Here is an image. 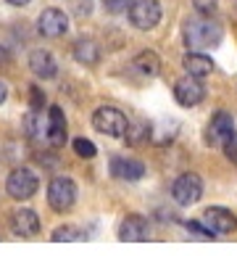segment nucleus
Returning a JSON list of instances; mask_svg holds the SVG:
<instances>
[{
  "mask_svg": "<svg viewBox=\"0 0 237 256\" xmlns=\"http://www.w3.org/2000/svg\"><path fill=\"white\" fill-rule=\"evenodd\" d=\"M224 37L222 24L216 22L214 16H203V18H193V22L185 24V45L190 50H208L216 48Z\"/></svg>",
  "mask_w": 237,
  "mask_h": 256,
  "instance_id": "1",
  "label": "nucleus"
},
{
  "mask_svg": "<svg viewBox=\"0 0 237 256\" xmlns=\"http://www.w3.org/2000/svg\"><path fill=\"white\" fill-rule=\"evenodd\" d=\"M92 127L108 138H124L129 130V119L113 106H100L92 114Z\"/></svg>",
  "mask_w": 237,
  "mask_h": 256,
  "instance_id": "2",
  "label": "nucleus"
},
{
  "mask_svg": "<svg viewBox=\"0 0 237 256\" xmlns=\"http://www.w3.org/2000/svg\"><path fill=\"white\" fill-rule=\"evenodd\" d=\"M77 201V185H74L71 177H53L50 185H47V206L53 212H69Z\"/></svg>",
  "mask_w": 237,
  "mask_h": 256,
  "instance_id": "3",
  "label": "nucleus"
},
{
  "mask_svg": "<svg viewBox=\"0 0 237 256\" xmlns=\"http://www.w3.org/2000/svg\"><path fill=\"white\" fill-rule=\"evenodd\" d=\"M37 188H40V180H37V174L26 166L13 169L5 180V190L13 201H26V198H32L37 193Z\"/></svg>",
  "mask_w": 237,
  "mask_h": 256,
  "instance_id": "4",
  "label": "nucleus"
},
{
  "mask_svg": "<svg viewBox=\"0 0 237 256\" xmlns=\"http://www.w3.org/2000/svg\"><path fill=\"white\" fill-rule=\"evenodd\" d=\"M172 196H174V201L179 206H193L201 201V196H203V180L198 177L195 172H185V174H179L174 180V185H172Z\"/></svg>",
  "mask_w": 237,
  "mask_h": 256,
  "instance_id": "5",
  "label": "nucleus"
},
{
  "mask_svg": "<svg viewBox=\"0 0 237 256\" xmlns=\"http://www.w3.org/2000/svg\"><path fill=\"white\" fill-rule=\"evenodd\" d=\"M129 22L132 26H137L142 32L153 30L161 22V3L158 0H135L129 6Z\"/></svg>",
  "mask_w": 237,
  "mask_h": 256,
  "instance_id": "6",
  "label": "nucleus"
},
{
  "mask_svg": "<svg viewBox=\"0 0 237 256\" xmlns=\"http://www.w3.org/2000/svg\"><path fill=\"white\" fill-rule=\"evenodd\" d=\"M235 135V119L230 111H216L206 127V146L219 148Z\"/></svg>",
  "mask_w": 237,
  "mask_h": 256,
  "instance_id": "7",
  "label": "nucleus"
},
{
  "mask_svg": "<svg viewBox=\"0 0 237 256\" xmlns=\"http://www.w3.org/2000/svg\"><path fill=\"white\" fill-rule=\"evenodd\" d=\"M203 98H206V88H203V82L198 80V77H190V74H187V77L174 82V100L179 103V106L193 108Z\"/></svg>",
  "mask_w": 237,
  "mask_h": 256,
  "instance_id": "8",
  "label": "nucleus"
},
{
  "mask_svg": "<svg viewBox=\"0 0 237 256\" xmlns=\"http://www.w3.org/2000/svg\"><path fill=\"white\" fill-rule=\"evenodd\" d=\"M203 224L214 235H230V232L237 230V216L224 206H211L203 212Z\"/></svg>",
  "mask_w": 237,
  "mask_h": 256,
  "instance_id": "9",
  "label": "nucleus"
},
{
  "mask_svg": "<svg viewBox=\"0 0 237 256\" xmlns=\"http://www.w3.org/2000/svg\"><path fill=\"white\" fill-rule=\"evenodd\" d=\"M37 30L42 37H61L69 30V16H66L61 8H45L37 18Z\"/></svg>",
  "mask_w": 237,
  "mask_h": 256,
  "instance_id": "10",
  "label": "nucleus"
},
{
  "mask_svg": "<svg viewBox=\"0 0 237 256\" xmlns=\"http://www.w3.org/2000/svg\"><path fill=\"white\" fill-rule=\"evenodd\" d=\"M148 235H150V224L140 214H127L119 224V240H124V243H140Z\"/></svg>",
  "mask_w": 237,
  "mask_h": 256,
  "instance_id": "11",
  "label": "nucleus"
},
{
  "mask_svg": "<svg viewBox=\"0 0 237 256\" xmlns=\"http://www.w3.org/2000/svg\"><path fill=\"white\" fill-rule=\"evenodd\" d=\"M40 227H42L40 216H37V212H32V208H16L11 214V230L18 238H34V235L40 232Z\"/></svg>",
  "mask_w": 237,
  "mask_h": 256,
  "instance_id": "12",
  "label": "nucleus"
},
{
  "mask_svg": "<svg viewBox=\"0 0 237 256\" xmlns=\"http://www.w3.org/2000/svg\"><path fill=\"white\" fill-rule=\"evenodd\" d=\"M111 174L124 182H137L145 177V166L137 158H124V156H113L111 158Z\"/></svg>",
  "mask_w": 237,
  "mask_h": 256,
  "instance_id": "13",
  "label": "nucleus"
},
{
  "mask_svg": "<svg viewBox=\"0 0 237 256\" xmlns=\"http://www.w3.org/2000/svg\"><path fill=\"white\" fill-rule=\"evenodd\" d=\"M45 138L53 148H61L66 143V116L61 106H50L47 111V127H45Z\"/></svg>",
  "mask_w": 237,
  "mask_h": 256,
  "instance_id": "14",
  "label": "nucleus"
},
{
  "mask_svg": "<svg viewBox=\"0 0 237 256\" xmlns=\"http://www.w3.org/2000/svg\"><path fill=\"white\" fill-rule=\"evenodd\" d=\"M29 69H32L34 77H40V80H53L55 72H58V66H55V58H53L50 50L37 48V50L29 53Z\"/></svg>",
  "mask_w": 237,
  "mask_h": 256,
  "instance_id": "15",
  "label": "nucleus"
},
{
  "mask_svg": "<svg viewBox=\"0 0 237 256\" xmlns=\"http://www.w3.org/2000/svg\"><path fill=\"white\" fill-rule=\"evenodd\" d=\"M182 64H185V72L190 74V77H198V80H203V77H208V74L214 72V58L206 56V53H201V50L185 53Z\"/></svg>",
  "mask_w": 237,
  "mask_h": 256,
  "instance_id": "16",
  "label": "nucleus"
},
{
  "mask_svg": "<svg viewBox=\"0 0 237 256\" xmlns=\"http://www.w3.org/2000/svg\"><path fill=\"white\" fill-rule=\"evenodd\" d=\"M132 72H137L140 77H156V74L161 72V58H158V53L156 50H142L137 53L135 58H132Z\"/></svg>",
  "mask_w": 237,
  "mask_h": 256,
  "instance_id": "17",
  "label": "nucleus"
},
{
  "mask_svg": "<svg viewBox=\"0 0 237 256\" xmlns=\"http://www.w3.org/2000/svg\"><path fill=\"white\" fill-rule=\"evenodd\" d=\"M71 53H74V58H77L82 66H95L100 61V45L95 40H90V37H79V40L74 42Z\"/></svg>",
  "mask_w": 237,
  "mask_h": 256,
  "instance_id": "18",
  "label": "nucleus"
},
{
  "mask_svg": "<svg viewBox=\"0 0 237 256\" xmlns=\"http://www.w3.org/2000/svg\"><path fill=\"white\" fill-rule=\"evenodd\" d=\"M124 138H127L129 146H142V143H148V140H150V124H148V122H142V119L129 122V130H127Z\"/></svg>",
  "mask_w": 237,
  "mask_h": 256,
  "instance_id": "19",
  "label": "nucleus"
},
{
  "mask_svg": "<svg viewBox=\"0 0 237 256\" xmlns=\"http://www.w3.org/2000/svg\"><path fill=\"white\" fill-rule=\"evenodd\" d=\"M84 235L79 227H74V224H61V227H55L53 230V240L55 243H63V240H82Z\"/></svg>",
  "mask_w": 237,
  "mask_h": 256,
  "instance_id": "20",
  "label": "nucleus"
},
{
  "mask_svg": "<svg viewBox=\"0 0 237 256\" xmlns=\"http://www.w3.org/2000/svg\"><path fill=\"white\" fill-rule=\"evenodd\" d=\"M71 146H74V154H77L79 158H92L95 154H98V148H95L92 140H87V138H77Z\"/></svg>",
  "mask_w": 237,
  "mask_h": 256,
  "instance_id": "21",
  "label": "nucleus"
},
{
  "mask_svg": "<svg viewBox=\"0 0 237 256\" xmlns=\"http://www.w3.org/2000/svg\"><path fill=\"white\" fill-rule=\"evenodd\" d=\"M195 11L203 14V16H214L216 8H219V0H193Z\"/></svg>",
  "mask_w": 237,
  "mask_h": 256,
  "instance_id": "22",
  "label": "nucleus"
},
{
  "mask_svg": "<svg viewBox=\"0 0 237 256\" xmlns=\"http://www.w3.org/2000/svg\"><path fill=\"white\" fill-rule=\"evenodd\" d=\"M222 148H224V156H227V158H230L232 164L237 166V132H235V135H232L230 140H227V143H224Z\"/></svg>",
  "mask_w": 237,
  "mask_h": 256,
  "instance_id": "23",
  "label": "nucleus"
},
{
  "mask_svg": "<svg viewBox=\"0 0 237 256\" xmlns=\"http://www.w3.org/2000/svg\"><path fill=\"white\" fill-rule=\"evenodd\" d=\"M29 96H32V111H40L45 103V96L40 92V88H29Z\"/></svg>",
  "mask_w": 237,
  "mask_h": 256,
  "instance_id": "24",
  "label": "nucleus"
},
{
  "mask_svg": "<svg viewBox=\"0 0 237 256\" xmlns=\"http://www.w3.org/2000/svg\"><path fill=\"white\" fill-rule=\"evenodd\" d=\"M5 98H8V88H5V82H0V106H3Z\"/></svg>",
  "mask_w": 237,
  "mask_h": 256,
  "instance_id": "25",
  "label": "nucleus"
},
{
  "mask_svg": "<svg viewBox=\"0 0 237 256\" xmlns=\"http://www.w3.org/2000/svg\"><path fill=\"white\" fill-rule=\"evenodd\" d=\"M5 3H11V6H18V8H21V6H26V3H32V0H5Z\"/></svg>",
  "mask_w": 237,
  "mask_h": 256,
  "instance_id": "26",
  "label": "nucleus"
}]
</instances>
